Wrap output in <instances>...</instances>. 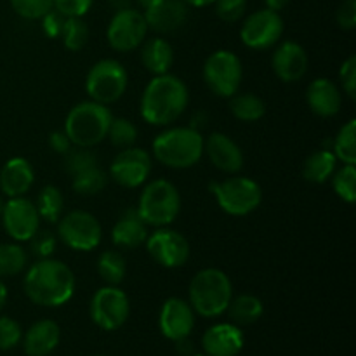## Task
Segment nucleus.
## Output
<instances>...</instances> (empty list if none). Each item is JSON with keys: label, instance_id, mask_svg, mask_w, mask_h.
<instances>
[{"label": "nucleus", "instance_id": "nucleus-1", "mask_svg": "<svg viewBox=\"0 0 356 356\" xmlns=\"http://www.w3.org/2000/svg\"><path fill=\"white\" fill-rule=\"evenodd\" d=\"M76 280L65 263L52 257L38 259L28 268L23 280L26 298L33 305L44 308H58L66 305L75 294Z\"/></svg>", "mask_w": 356, "mask_h": 356}, {"label": "nucleus", "instance_id": "nucleus-2", "mask_svg": "<svg viewBox=\"0 0 356 356\" xmlns=\"http://www.w3.org/2000/svg\"><path fill=\"white\" fill-rule=\"evenodd\" d=\"M190 103L188 87L179 76L155 75L145 87L141 96V117L152 125L165 127L186 111Z\"/></svg>", "mask_w": 356, "mask_h": 356}, {"label": "nucleus", "instance_id": "nucleus-3", "mask_svg": "<svg viewBox=\"0 0 356 356\" xmlns=\"http://www.w3.org/2000/svg\"><path fill=\"white\" fill-rule=\"evenodd\" d=\"M152 152L169 169H190L204 155V136L193 127H170L153 139Z\"/></svg>", "mask_w": 356, "mask_h": 356}, {"label": "nucleus", "instance_id": "nucleus-4", "mask_svg": "<svg viewBox=\"0 0 356 356\" xmlns=\"http://www.w3.org/2000/svg\"><path fill=\"white\" fill-rule=\"evenodd\" d=\"M190 305L197 315L216 318L226 313L233 298V285L228 275L218 268H205L193 275L188 289Z\"/></svg>", "mask_w": 356, "mask_h": 356}, {"label": "nucleus", "instance_id": "nucleus-5", "mask_svg": "<svg viewBox=\"0 0 356 356\" xmlns=\"http://www.w3.org/2000/svg\"><path fill=\"white\" fill-rule=\"evenodd\" d=\"M113 115L110 108L96 101H82L68 111L65 120L66 136L73 146L94 148L108 136Z\"/></svg>", "mask_w": 356, "mask_h": 356}, {"label": "nucleus", "instance_id": "nucleus-6", "mask_svg": "<svg viewBox=\"0 0 356 356\" xmlns=\"http://www.w3.org/2000/svg\"><path fill=\"white\" fill-rule=\"evenodd\" d=\"M138 214L153 228H163L176 221L181 212V195L176 184L167 179H153L143 188Z\"/></svg>", "mask_w": 356, "mask_h": 356}, {"label": "nucleus", "instance_id": "nucleus-7", "mask_svg": "<svg viewBox=\"0 0 356 356\" xmlns=\"http://www.w3.org/2000/svg\"><path fill=\"white\" fill-rule=\"evenodd\" d=\"M212 193L221 211L235 218L249 216L263 202V190L259 184L243 176L229 177L221 183L212 184Z\"/></svg>", "mask_w": 356, "mask_h": 356}, {"label": "nucleus", "instance_id": "nucleus-8", "mask_svg": "<svg viewBox=\"0 0 356 356\" xmlns=\"http://www.w3.org/2000/svg\"><path fill=\"white\" fill-rule=\"evenodd\" d=\"M127 70L117 59H101L89 70L86 79V90L96 103L113 104L127 90Z\"/></svg>", "mask_w": 356, "mask_h": 356}, {"label": "nucleus", "instance_id": "nucleus-9", "mask_svg": "<svg viewBox=\"0 0 356 356\" xmlns=\"http://www.w3.org/2000/svg\"><path fill=\"white\" fill-rule=\"evenodd\" d=\"M243 79V66L238 56L232 51H216L205 59L204 80L211 92L219 97H232L240 90Z\"/></svg>", "mask_w": 356, "mask_h": 356}, {"label": "nucleus", "instance_id": "nucleus-10", "mask_svg": "<svg viewBox=\"0 0 356 356\" xmlns=\"http://www.w3.org/2000/svg\"><path fill=\"white\" fill-rule=\"evenodd\" d=\"M58 238L76 252H90L99 247L103 228L94 214L87 211H72L58 221Z\"/></svg>", "mask_w": 356, "mask_h": 356}, {"label": "nucleus", "instance_id": "nucleus-11", "mask_svg": "<svg viewBox=\"0 0 356 356\" xmlns=\"http://www.w3.org/2000/svg\"><path fill=\"white\" fill-rule=\"evenodd\" d=\"M131 302L118 285H104L90 299V318L99 329L117 330L127 322Z\"/></svg>", "mask_w": 356, "mask_h": 356}, {"label": "nucleus", "instance_id": "nucleus-12", "mask_svg": "<svg viewBox=\"0 0 356 356\" xmlns=\"http://www.w3.org/2000/svg\"><path fill=\"white\" fill-rule=\"evenodd\" d=\"M284 28V19L277 10L261 9L245 17L240 28V38L249 49L266 51L280 42Z\"/></svg>", "mask_w": 356, "mask_h": 356}, {"label": "nucleus", "instance_id": "nucleus-13", "mask_svg": "<svg viewBox=\"0 0 356 356\" xmlns=\"http://www.w3.org/2000/svg\"><path fill=\"white\" fill-rule=\"evenodd\" d=\"M148 35L145 14L139 10L125 7L120 9L113 17L106 30L108 44L117 52H131L138 49Z\"/></svg>", "mask_w": 356, "mask_h": 356}, {"label": "nucleus", "instance_id": "nucleus-14", "mask_svg": "<svg viewBox=\"0 0 356 356\" xmlns=\"http://www.w3.org/2000/svg\"><path fill=\"white\" fill-rule=\"evenodd\" d=\"M149 257L163 268H181L190 259V242L186 236L169 228H156L145 242Z\"/></svg>", "mask_w": 356, "mask_h": 356}, {"label": "nucleus", "instance_id": "nucleus-15", "mask_svg": "<svg viewBox=\"0 0 356 356\" xmlns=\"http://www.w3.org/2000/svg\"><path fill=\"white\" fill-rule=\"evenodd\" d=\"M152 155L146 149L125 148L118 153L110 165V174L108 176L120 184L122 188H139L148 181L152 174Z\"/></svg>", "mask_w": 356, "mask_h": 356}, {"label": "nucleus", "instance_id": "nucleus-16", "mask_svg": "<svg viewBox=\"0 0 356 356\" xmlns=\"http://www.w3.org/2000/svg\"><path fill=\"white\" fill-rule=\"evenodd\" d=\"M2 225L7 235L16 242H28L40 228V216L31 200L24 197L9 198L3 205Z\"/></svg>", "mask_w": 356, "mask_h": 356}, {"label": "nucleus", "instance_id": "nucleus-17", "mask_svg": "<svg viewBox=\"0 0 356 356\" xmlns=\"http://www.w3.org/2000/svg\"><path fill=\"white\" fill-rule=\"evenodd\" d=\"M195 315L197 313L190 302L181 298H169L160 309V332L174 343L186 341L195 329Z\"/></svg>", "mask_w": 356, "mask_h": 356}, {"label": "nucleus", "instance_id": "nucleus-18", "mask_svg": "<svg viewBox=\"0 0 356 356\" xmlns=\"http://www.w3.org/2000/svg\"><path fill=\"white\" fill-rule=\"evenodd\" d=\"M273 72L282 82L294 83L299 82L308 72V54L305 47L298 42L287 40L278 45L271 58Z\"/></svg>", "mask_w": 356, "mask_h": 356}, {"label": "nucleus", "instance_id": "nucleus-19", "mask_svg": "<svg viewBox=\"0 0 356 356\" xmlns=\"http://www.w3.org/2000/svg\"><path fill=\"white\" fill-rule=\"evenodd\" d=\"M204 153L218 170L225 174H236L243 167L242 148L229 136L214 132L204 141Z\"/></svg>", "mask_w": 356, "mask_h": 356}, {"label": "nucleus", "instance_id": "nucleus-20", "mask_svg": "<svg viewBox=\"0 0 356 356\" xmlns=\"http://www.w3.org/2000/svg\"><path fill=\"white\" fill-rule=\"evenodd\" d=\"M245 344L242 329L235 323H218L205 330L202 346L209 356H236Z\"/></svg>", "mask_w": 356, "mask_h": 356}, {"label": "nucleus", "instance_id": "nucleus-21", "mask_svg": "<svg viewBox=\"0 0 356 356\" xmlns=\"http://www.w3.org/2000/svg\"><path fill=\"white\" fill-rule=\"evenodd\" d=\"M145 19L148 30L156 33H172L179 30L188 19V6L183 0H159L145 9Z\"/></svg>", "mask_w": 356, "mask_h": 356}, {"label": "nucleus", "instance_id": "nucleus-22", "mask_svg": "<svg viewBox=\"0 0 356 356\" xmlns=\"http://www.w3.org/2000/svg\"><path fill=\"white\" fill-rule=\"evenodd\" d=\"M306 103L309 110L322 118L336 117L343 106L341 89L329 79H316L306 89Z\"/></svg>", "mask_w": 356, "mask_h": 356}, {"label": "nucleus", "instance_id": "nucleus-23", "mask_svg": "<svg viewBox=\"0 0 356 356\" xmlns=\"http://www.w3.org/2000/svg\"><path fill=\"white\" fill-rule=\"evenodd\" d=\"M35 170L23 156H14L3 163L0 170V190L6 197H24L33 186Z\"/></svg>", "mask_w": 356, "mask_h": 356}, {"label": "nucleus", "instance_id": "nucleus-24", "mask_svg": "<svg viewBox=\"0 0 356 356\" xmlns=\"http://www.w3.org/2000/svg\"><path fill=\"white\" fill-rule=\"evenodd\" d=\"M146 238H148V225L143 221L136 209H125L111 229V242L122 249H138L145 245Z\"/></svg>", "mask_w": 356, "mask_h": 356}, {"label": "nucleus", "instance_id": "nucleus-25", "mask_svg": "<svg viewBox=\"0 0 356 356\" xmlns=\"http://www.w3.org/2000/svg\"><path fill=\"white\" fill-rule=\"evenodd\" d=\"M59 339H61V329L54 320H38L24 334V353L28 356L51 355L58 348Z\"/></svg>", "mask_w": 356, "mask_h": 356}, {"label": "nucleus", "instance_id": "nucleus-26", "mask_svg": "<svg viewBox=\"0 0 356 356\" xmlns=\"http://www.w3.org/2000/svg\"><path fill=\"white\" fill-rule=\"evenodd\" d=\"M141 49V61L143 66L155 75H163L169 73L174 63V49L165 38L153 37L149 40L143 42Z\"/></svg>", "mask_w": 356, "mask_h": 356}, {"label": "nucleus", "instance_id": "nucleus-27", "mask_svg": "<svg viewBox=\"0 0 356 356\" xmlns=\"http://www.w3.org/2000/svg\"><path fill=\"white\" fill-rule=\"evenodd\" d=\"M337 159L332 149L322 148L318 152H313L302 163V177L308 183L323 184L332 177L336 172Z\"/></svg>", "mask_w": 356, "mask_h": 356}, {"label": "nucleus", "instance_id": "nucleus-28", "mask_svg": "<svg viewBox=\"0 0 356 356\" xmlns=\"http://www.w3.org/2000/svg\"><path fill=\"white\" fill-rule=\"evenodd\" d=\"M226 313H228L235 325H252L263 316L264 305L257 296L242 294L232 298V302H229Z\"/></svg>", "mask_w": 356, "mask_h": 356}, {"label": "nucleus", "instance_id": "nucleus-29", "mask_svg": "<svg viewBox=\"0 0 356 356\" xmlns=\"http://www.w3.org/2000/svg\"><path fill=\"white\" fill-rule=\"evenodd\" d=\"M229 111L240 122H257L266 113V104L252 92H236L229 97Z\"/></svg>", "mask_w": 356, "mask_h": 356}, {"label": "nucleus", "instance_id": "nucleus-30", "mask_svg": "<svg viewBox=\"0 0 356 356\" xmlns=\"http://www.w3.org/2000/svg\"><path fill=\"white\" fill-rule=\"evenodd\" d=\"M35 207H37L40 219L47 222H58L59 218L63 216V211H65L63 191L58 186H54V184H47V186H44L38 191Z\"/></svg>", "mask_w": 356, "mask_h": 356}, {"label": "nucleus", "instance_id": "nucleus-31", "mask_svg": "<svg viewBox=\"0 0 356 356\" xmlns=\"http://www.w3.org/2000/svg\"><path fill=\"white\" fill-rule=\"evenodd\" d=\"M97 273L106 285H120L127 273V264L118 250H104L97 259Z\"/></svg>", "mask_w": 356, "mask_h": 356}, {"label": "nucleus", "instance_id": "nucleus-32", "mask_svg": "<svg viewBox=\"0 0 356 356\" xmlns=\"http://www.w3.org/2000/svg\"><path fill=\"white\" fill-rule=\"evenodd\" d=\"M28 264V252L19 243L0 245V278L16 277L23 273Z\"/></svg>", "mask_w": 356, "mask_h": 356}, {"label": "nucleus", "instance_id": "nucleus-33", "mask_svg": "<svg viewBox=\"0 0 356 356\" xmlns=\"http://www.w3.org/2000/svg\"><path fill=\"white\" fill-rule=\"evenodd\" d=\"M332 153L343 163H356V120L351 118L339 129L332 141Z\"/></svg>", "mask_w": 356, "mask_h": 356}, {"label": "nucleus", "instance_id": "nucleus-34", "mask_svg": "<svg viewBox=\"0 0 356 356\" xmlns=\"http://www.w3.org/2000/svg\"><path fill=\"white\" fill-rule=\"evenodd\" d=\"M108 174L101 169L99 165L90 167V169L82 170V172L75 174L72 177L73 191L83 197H90V195H97L106 188L108 184Z\"/></svg>", "mask_w": 356, "mask_h": 356}, {"label": "nucleus", "instance_id": "nucleus-35", "mask_svg": "<svg viewBox=\"0 0 356 356\" xmlns=\"http://www.w3.org/2000/svg\"><path fill=\"white\" fill-rule=\"evenodd\" d=\"M59 38H63V44L68 51L79 52L89 40V26L82 17H68Z\"/></svg>", "mask_w": 356, "mask_h": 356}, {"label": "nucleus", "instance_id": "nucleus-36", "mask_svg": "<svg viewBox=\"0 0 356 356\" xmlns=\"http://www.w3.org/2000/svg\"><path fill=\"white\" fill-rule=\"evenodd\" d=\"M332 188L337 197L346 204H355L356 200V167L344 163L339 170L332 174Z\"/></svg>", "mask_w": 356, "mask_h": 356}, {"label": "nucleus", "instance_id": "nucleus-37", "mask_svg": "<svg viewBox=\"0 0 356 356\" xmlns=\"http://www.w3.org/2000/svg\"><path fill=\"white\" fill-rule=\"evenodd\" d=\"M96 165H97V155L90 148L72 146V149L63 155V169H65V172L68 174L70 177H73L75 174Z\"/></svg>", "mask_w": 356, "mask_h": 356}, {"label": "nucleus", "instance_id": "nucleus-38", "mask_svg": "<svg viewBox=\"0 0 356 356\" xmlns=\"http://www.w3.org/2000/svg\"><path fill=\"white\" fill-rule=\"evenodd\" d=\"M106 138L110 139L111 145L117 146V148H131V146H134L136 139H138V127H136L129 118L113 117L110 129H108Z\"/></svg>", "mask_w": 356, "mask_h": 356}, {"label": "nucleus", "instance_id": "nucleus-39", "mask_svg": "<svg viewBox=\"0 0 356 356\" xmlns=\"http://www.w3.org/2000/svg\"><path fill=\"white\" fill-rule=\"evenodd\" d=\"M17 16L24 19H42L54 7V0H10Z\"/></svg>", "mask_w": 356, "mask_h": 356}, {"label": "nucleus", "instance_id": "nucleus-40", "mask_svg": "<svg viewBox=\"0 0 356 356\" xmlns=\"http://www.w3.org/2000/svg\"><path fill=\"white\" fill-rule=\"evenodd\" d=\"M28 242H30V252L38 259H45V257H51L56 252L58 236L49 232V229L38 228L37 233Z\"/></svg>", "mask_w": 356, "mask_h": 356}, {"label": "nucleus", "instance_id": "nucleus-41", "mask_svg": "<svg viewBox=\"0 0 356 356\" xmlns=\"http://www.w3.org/2000/svg\"><path fill=\"white\" fill-rule=\"evenodd\" d=\"M23 332L19 323L10 316H0V351H9L19 344Z\"/></svg>", "mask_w": 356, "mask_h": 356}, {"label": "nucleus", "instance_id": "nucleus-42", "mask_svg": "<svg viewBox=\"0 0 356 356\" xmlns=\"http://www.w3.org/2000/svg\"><path fill=\"white\" fill-rule=\"evenodd\" d=\"M216 14L225 23H236L247 10V0H216Z\"/></svg>", "mask_w": 356, "mask_h": 356}, {"label": "nucleus", "instance_id": "nucleus-43", "mask_svg": "<svg viewBox=\"0 0 356 356\" xmlns=\"http://www.w3.org/2000/svg\"><path fill=\"white\" fill-rule=\"evenodd\" d=\"M339 79L343 83L344 94H348L350 99L356 97V56H350L346 61L341 65Z\"/></svg>", "mask_w": 356, "mask_h": 356}, {"label": "nucleus", "instance_id": "nucleus-44", "mask_svg": "<svg viewBox=\"0 0 356 356\" xmlns=\"http://www.w3.org/2000/svg\"><path fill=\"white\" fill-rule=\"evenodd\" d=\"M68 17L63 13H59L56 7H52L44 17H42V28H44V33L47 35L49 38H59L63 33V28H65V23Z\"/></svg>", "mask_w": 356, "mask_h": 356}, {"label": "nucleus", "instance_id": "nucleus-45", "mask_svg": "<svg viewBox=\"0 0 356 356\" xmlns=\"http://www.w3.org/2000/svg\"><path fill=\"white\" fill-rule=\"evenodd\" d=\"M94 0H54V7L66 17H83L92 7Z\"/></svg>", "mask_w": 356, "mask_h": 356}, {"label": "nucleus", "instance_id": "nucleus-46", "mask_svg": "<svg viewBox=\"0 0 356 356\" xmlns=\"http://www.w3.org/2000/svg\"><path fill=\"white\" fill-rule=\"evenodd\" d=\"M337 24L343 30H355L356 28V0H344L336 13Z\"/></svg>", "mask_w": 356, "mask_h": 356}, {"label": "nucleus", "instance_id": "nucleus-47", "mask_svg": "<svg viewBox=\"0 0 356 356\" xmlns=\"http://www.w3.org/2000/svg\"><path fill=\"white\" fill-rule=\"evenodd\" d=\"M49 146H51L52 152L59 153V155H65L66 152L72 149V141L66 136L65 131H54L51 136H49Z\"/></svg>", "mask_w": 356, "mask_h": 356}, {"label": "nucleus", "instance_id": "nucleus-48", "mask_svg": "<svg viewBox=\"0 0 356 356\" xmlns=\"http://www.w3.org/2000/svg\"><path fill=\"white\" fill-rule=\"evenodd\" d=\"M264 3H266V9L277 10V13H280L284 7H287L289 0H264Z\"/></svg>", "mask_w": 356, "mask_h": 356}, {"label": "nucleus", "instance_id": "nucleus-49", "mask_svg": "<svg viewBox=\"0 0 356 356\" xmlns=\"http://www.w3.org/2000/svg\"><path fill=\"white\" fill-rule=\"evenodd\" d=\"M183 2L190 7H207L212 6L216 0H183Z\"/></svg>", "mask_w": 356, "mask_h": 356}, {"label": "nucleus", "instance_id": "nucleus-50", "mask_svg": "<svg viewBox=\"0 0 356 356\" xmlns=\"http://www.w3.org/2000/svg\"><path fill=\"white\" fill-rule=\"evenodd\" d=\"M6 302H7V287L2 282V278H0V309L6 306Z\"/></svg>", "mask_w": 356, "mask_h": 356}, {"label": "nucleus", "instance_id": "nucleus-51", "mask_svg": "<svg viewBox=\"0 0 356 356\" xmlns=\"http://www.w3.org/2000/svg\"><path fill=\"white\" fill-rule=\"evenodd\" d=\"M156 2H159V0H138V3L143 7V9H148V7H152L153 3Z\"/></svg>", "mask_w": 356, "mask_h": 356}, {"label": "nucleus", "instance_id": "nucleus-52", "mask_svg": "<svg viewBox=\"0 0 356 356\" xmlns=\"http://www.w3.org/2000/svg\"><path fill=\"white\" fill-rule=\"evenodd\" d=\"M3 205H6V202H3L2 197H0V216H2V212H3Z\"/></svg>", "mask_w": 356, "mask_h": 356}, {"label": "nucleus", "instance_id": "nucleus-53", "mask_svg": "<svg viewBox=\"0 0 356 356\" xmlns=\"http://www.w3.org/2000/svg\"><path fill=\"white\" fill-rule=\"evenodd\" d=\"M193 356H209V355H205V353H204V355H193Z\"/></svg>", "mask_w": 356, "mask_h": 356}, {"label": "nucleus", "instance_id": "nucleus-54", "mask_svg": "<svg viewBox=\"0 0 356 356\" xmlns=\"http://www.w3.org/2000/svg\"><path fill=\"white\" fill-rule=\"evenodd\" d=\"M110 2H118V0H110Z\"/></svg>", "mask_w": 356, "mask_h": 356}]
</instances>
